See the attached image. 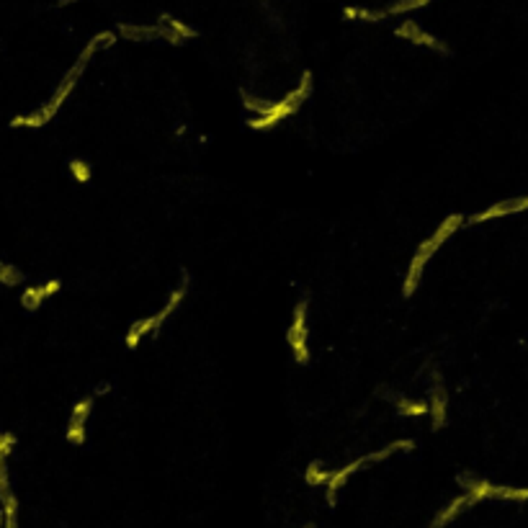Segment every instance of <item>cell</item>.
<instances>
[{"label":"cell","mask_w":528,"mask_h":528,"mask_svg":"<svg viewBox=\"0 0 528 528\" xmlns=\"http://www.w3.org/2000/svg\"><path fill=\"white\" fill-rule=\"evenodd\" d=\"M117 39H119V34L117 32H101V34H95L93 39L91 42L85 44V49L80 52V57H77V62L70 67V73L64 75L62 77V83H60V88L54 91V95L49 98V104L44 106L42 111H36L34 117H29V119H19L16 124H26V127H42V124H47L49 119L60 111V106L64 104V98L67 95L73 93V88H75V83H77V77L83 75V70L88 67V62H91V57H93L98 49H108V47H114L117 44Z\"/></svg>","instance_id":"obj_1"},{"label":"cell","mask_w":528,"mask_h":528,"mask_svg":"<svg viewBox=\"0 0 528 528\" xmlns=\"http://www.w3.org/2000/svg\"><path fill=\"white\" fill-rule=\"evenodd\" d=\"M461 224H466L464 214H448L444 222L435 227V232L431 235L428 240H422L420 248H418L415 255H412L410 265H407V274H405V284H402V296H405V299H410V296L418 291L425 265L431 263V258L441 250V245H444L446 240H451V235H454Z\"/></svg>","instance_id":"obj_2"},{"label":"cell","mask_w":528,"mask_h":528,"mask_svg":"<svg viewBox=\"0 0 528 528\" xmlns=\"http://www.w3.org/2000/svg\"><path fill=\"white\" fill-rule=\"evenodd\" d=\"M189 286H191V274L189 271H180V284L173 289V294L168 296V302L163 304V309L160 312H155V315H149L145 317V320H134L132 325H129L127 330V338H124V343H127V348H137L139 343H142V338H147V335H155L160 328H163V322L168 320L176 309H178L180 304H183V299L189 296Z\"/></svg>","instance_id":"obj_3"},{"label":"cell","mask_w":528,"mask_h":528,"mask_svg":"<svg viewBox=\"0 0 528 528\" xmlns=\"http://www.w3.org/2000/svg\"><path fill=\"white\" fill-rule=\"evenodd\" d=\"M309 93H312V73L304 70V73H302V80H299V85H296L294 91L286 93L281 101H276L265 114H261V117L255 119H248V127L253 129V132H268V129H274L276 124H281L286 117L296 114V111L302 108V104L309 98Z\"/></svg>","instance_id":"obj_4"},{"label":"cell","mask_w":528,"mask_h":528,"mask_svg":"<svg viewBox=\"0 0 528 528\" xmlns=\"http://www.w3.org/2000/svg\"><path fill=\"white\" fill-rule=\"evenodd\" d=\"M412 448H415V444H412L410 438H397V441H392L389 446H384V448H379V451H371V454H366V456H359L356 461H350V464L335 469V472H333V477H330V482L325 485V487H328V490H325V492H328V503H330V505H335V497H338V490L343 487V482H346L350 475H356L361 466L379 464V461L389 459V456L397 454V451H412Z\"/></svg>","instance_id":"obj_5"},{"label":"cell","mask_w":528,"mask_h":528,"mask_svg":"<svg viewBox=\"0 0 528 528\" xmlns=\"http://www.w3.org/2000/svg\"><path fill=\"white\" fill-rule=\"evenodd\" d=\"M307 315H309V299L302 296L294 307V317H291V325L286 330V340H289V348L294 356L296 363H309V325H307Z\"/></svg>","instance_id":"obj_6"},{"label":"cell","mask_w":528,"mask_h":528,"mask_svg":"<svg viewBox=\"0 0 528 528\" xmlns=\"http://www.w3.org/2000/svg\"><path fill=\"white\" fill-rule=\"evenodd\" d=\"M117 34L121 39H127V42H155V39H163V42L176 44V47L183 44L178 34L160 21L155 26H147V23H119Z\"/></svg>","instance_id":"obj_7"},{"label":"cell","mask_w":528,"mask_h":528,"mask_svg":"<svg viewBox=\"0 0 528 528\" xmlns=\"http://www.w3.org/2000/svg\"><path fill=\"white\" fill-rule=\"evenodd\" d=\"M394 36H397V39H405V42H410V44H415V47L433 49V52H441V54L451 52V49H448V44L441 42V39H438V36H433V34L422 32L420 23L412 21V19H405V21H402L400 26L394 29Z\"/></svg>","instance_id":"obj_8"},{"label":"cell","mask_w":528,"mask_h":528,"mask_svg":"<svg viewBox=\"0 0 528 528\" xmlns=\"http://www.w3.org/2000/svg\"><path fill=\"white\" fill-rule=\"evenodd\" d=\"M528 209V196H518V199H505V201H497L492 206H487V209L477 211L472 214L466 224H482V222H490V219H500V217H507V214H520V211Z\"/></svg>","instance_id":"obj_9"},{"label":"cell","mask_w":528,"mask_h":528,"mask_svg":"<svg viewBox=\"0 0 528 528\" xmlns=\"http://www.w3.org/2000/svg\"><path fill=\"white\" fill-rule=\"evenodd\" d=\"M431 420H433V431L444 428L446 420H448V392L444 387V379H441V371L433 369V387H431Z\"/></svg>","instance_id":"obj_10"},{"label":"cell","mask_w":528,"mask_h":528,"mask_svg":"<svg viewBox=\"0 0 528 528\" xmlns=\"http://www.w3.org/2000/svg\"><path fill=\"white\" fill-rule=\"evenodd\" d=\"M91 410H93V397H83V400L75 405L70 425H67V441H70L73 446L85 444V422H88Z\"/></svg>","instance_id":"obj_11"},{"label":"cell","mask_w":528,"mask_h":528,"mask_svg":"<svg viewBox=\"0 0 528 528\" xmlns=\"http://www.w3.org/2000/svg\"><path fill=\"white\" fill-rule=\"evenodd\" d=\"M477 503H479V500H477L472 492H466V490H464V495L454 497V500H451V503H448V505H446L444 510H441V513L433 518V523H431L428 528H446L448 523H451V520H454V518L461 516L466 507L477 505Z\"/></svg>","instance_id":"obj_12"},{"label":"cell","mask_w":528,"mask_h":528,"mask_svg":"<svg viewBox=\"0 0 528 528\" xmlns=\"http://www.w3.org/2000/svg\"><path fill=\"white\" fill-rule=\"evenodd\" d=\"M381 397L392 400L394 410L400 412V415H405V418H422V415H428V412H431V405H428V402L407 400V397H400V394H394V392L381 389Z\"/></svg>","instance_id":"obj_13"},{"label":"cell","mask_w":528,"mask_h":528,"mask_svg":"<svg viewBox=\"0 0 528 528\" xmlns=\"http://www.w3.org/2000/svg\"><path fill=\"white\" fill-rule=\"evenodd\" d=\"M330 477H333V469H325V464H322L320 459H315V461H309V464H307V472H304L307 485L325 487L330 482Z\"/></svg>","instance_id":"obj_14"},{"label":"cell","mask_w":528,"mask_h":528,"mask_svg":"<svg viewBox=\"0 0 528 528\" xmlns=\"http://www.w3.org/2000/svg\"><path fill=\"white\" fill-rule=\"evenodd\" d=\"M160 23H165L168 29H173V32L183 39V42H189V39H196V36H199V32H196L193 26L178 21V19H176V16H170V13H163V16H160Z\"/></svg>","instance_id":"obj_15"},{"label":"cell","mask_w":528,"mask_h":528,"mask_svg":"<svg viewBox=\"0 0 528 528\" xmlns=\"http://www.w3.org/2000/svg\"><path fill=\"white\" fill-rule=\"evenodd\" d=\"M240 98H243V106L250 111V114H255V117H261V114H265L271 106H274V101H265V98H261V95H255L250 93V91H240Z\"/></svg>","instance_id":"obj_16"},{"label":"cell","mask_w":528,"mask_h":528,"mask_svg":"<svg viewBox=\"0 0 528 528\" xmlns=\"http://www.w3.org/2000/svg\"><path fill=\"white\" fill-rule=\"evenodd\" d=\"M57 289H60V281H49V284L42 286V289H29L26 296H23V302H26L29 309H34V307H39V302H42L44 296H52Z\"/></svg>","instance_id":"obj_17"},{"label":"cell","mask_w":528,"mask_h":528,"mask_svg":"<svg viewBox=\"0 0 528 528\" xmlns=\"http://www.w3.org/2000/svg\"><path fill=\"white\" fill-rule=\"evenodd\" d=\"M431 0H394L392 5H387L384 8V13H387V19L389 16H400V13H410V11H418V8H425Z\"/></svg>","instance_id":"obj_18"},{"label":"cell","mask_w":528,"mask_h":528,"mask_svg":"<svg viewBox=\"0 0 528 528\" xmlns=\"http://www.w3.org/2000/svg\"><path fill=\"white\" fill-rule=\"evenodd\" d=\"M70 173H73L75 180L80 183H88L91 180V165L85 160H70Z\"/></svg>","instance_id":"obj_19"},{"label":"cell","mask_w":528,"mask_h":528,"mask_svg":"<svg viewBox=\"0 0 528 528\" xmlns=\"http://www.w3.org/2000/svg\"><path fill=\"white\" fill-rule=\"evenodd\" d=\"M106 392H111V384H101L98 387V394H106Z\"/></svg>","instance_id":"obj_20"},{"label":"cell","mask_w":528,"mask_h":528,"mask_svg":"<svg viewBox=\"0 0 528 528\" xmlns=\"http://www.w3.org/2000/svg\"><path fill=\"white\" fill-rule=\"evenodd\" d=\"M67 3H75V0H62V5H67Z\"/></svg>","instance_id":"obj_21"}]
</instances>
